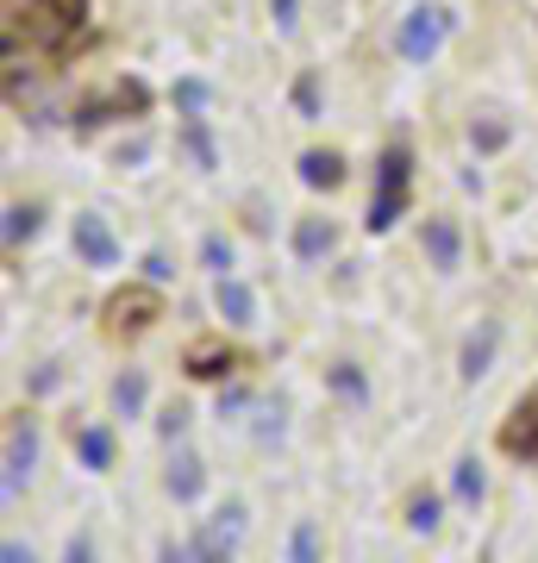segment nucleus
<instances>
[{
  "instance_id": "nucleus-1",
  "label": "nucleus",
  "mask_w": 538,
  "mask_h": 563,
  "mask_svg": "<svg viewBox=\"0 0 538 563\" xmlns=\"http://www.w3.org/2000/svg\"><path fill=\"white\" fill-rule=\"evenodd\" d=\"M69 51L81 38L76 0H7V51Z\"/></svg>"
},
{
  "instance_id": "nucleus-2",
  "label": "nucleus",
  "mask_w": 538,
  "mask_h": 563,
  "mask_svg": "<svg viewBox=\"0 0 538 563\" xmlns=\"http://www.w3.org/2000/svg\"><path fill=\"white\" fill-rule=\"evenodd\" d=\"M407 181H414V151L407 144H388L376 163V201H370V232H388V225L407 213Z\"/></svg>"
},
{
  "instance_id": "nucleus-3",
  "label": "nucleus",
  "mask_w": 538,
  "mask_h": 563,
  "mask_svg": "<svg viewBox=\"0 0 538 563\" xmlns=\"http://www.w3.org/2000/svg\"><path fill=\"white\" fill-rule=\"evenodd\" d=\"M151 320H163L157 288H120V295L107 301V332H144Z\"/></svg>"
},
{
  "instance_id": "nucleus-4",
  "label": "nucleus",
  "mask_w": 538,
  "mask_h": 563,
  "mask_svg": "<svg viewBox=\"0 0 538 563\" xmlns=\"http://www.w3.org/2000/svg\"><path fill=\"white\" fill-rule=\"evenodd\" d=\"M32 463H39V426H32V420L20 413V420L7 426V501H13V495L25 488Z\"/></svg>"
},
{
  "instance_id": "nucleus-5",
  "label": "nucleus",
  "mask_w": 538,
  "mask_h": 563,
  "mask_svg": "<svg viewBox=\"0 0 538 563\" xmlns=\"http://www.w3.org/2000/svg\"><path fill=\"white\" fill-rule=\"evenodd\" d=\"M144 81H113L107 95H95V101H81L76 107V125H100V120H113V113H144Z\"/></svg>"
},
{
  "instance_id": "nucleus-6",
  "label": "nucleus",
  "mask_w": 538,
  "mask_h": 563,
  "mask_svg": "<svg viewBox=\"0 0 538 563\" xmlns=\"http://www.w3.org/2000/svg\"><path fill=\"white\" fill-rule=\"evenodd\" d=\"M182 369H188L195 383H226V376L239 369V351H232L226 339H195L188 357H182Z\"/></svg>"
},
{
  "instance_id": "nucleus-7",
  "label": "nucleus",
  "mask_w": 538,
  "mask_h": 563,
  "mask_svg": "<svg viewBox=\"0 0 538 563\" xmlns=\"http://www.w3.org/2000/svg\"><path fill=\"white\" fill-rule=\"evenodd\" d=\"M76 257L88 263V269H113V263H120V239L107 232L100 213H81L76 220Z\"/></svg>"
},
{
  "instance_id": "nucleus-8",
  "label": "nucleus",
  "mask_w": 538,
  "mask_h": 563,
  "mask_svg": "<svg viewBox=\"0 0 538 563\" xmlns=\"http://www.w3.org/2000/svg\"><path fill=\"white\" fill-rule=\"evenodd\" d=\"M444 13H432V7H419V13H407V25H400V57L407 63H426L432 51H439V38H444Z\"/></svg>"
},
{
  "instance_id": "nucleus-9",
  "label": "nucleus",
  "mask_w": 538,
  "mask_h": 563,
  "mask_svg": "<svg viewBox=\"0 0 538 563\" xmlns=\"http://www.w3.org/2000/svg\"><path fill=\"white\" fill-rule=\"evenodd\" d=\"M501 444H507L514 457H532V463H538V388L514 407V413H507V426H501Z\"/></svg>"
},
{
  "instance_id": "nucleus-10",
  "label": "nucleus",
  "mask_w": 538,
  "mask_h": 563,
  "mask_svg": "<svg viewBox=\"0 0 538 563\" xmlns=\"http://www.w3.org/2000/svg\"><path fill=\"white\" fill-rule=\"evenodd\" d=\"M239 532H244V507L232 501V507L220 514V520H213V526H207V532L195 539V558H207V563H226V551L239 544Z\"/></svg>"
},
{
  "instance_id": "nucleus-11",
  "label": "nucleus",
  "mask_w": 538,
  "mask_h": 563,
  "mask_svg": "<svg viewBox=\"0 0 538 563\" xmlns=\"http://www.w3.org/2000/svg\"><path fill=\"white\" fill-rule=\"evenodd\" d=\"M495 344H501V325L495 320H482L476 332H470V339H463V383H482V376H488V363H495Z\"/></svg>"
},
{
  "instance_id": "nucleus-12",
  "label": "nucleus",
  "mask_w": 538,
  "mask_h": 563,
  "mask_svg": "<svg viewBox=\"0 0 538 563\" xmlns=\"http://www.w3.org/2000/svg\"><path fill=\"white\" fill-rule=\"evenodd\" d=\"M426 257L439 263V269H458L463 239H458V225H451V220H426Z\"/></svg>"
},
{
  "instance_id": "nucleus-13",
  "label": "nucleus",
  "mask_w": 538,
  "mask_h": 563,
  "mask_svg": "<svg viewBox=\"0 0 538 563\" xmlns=\"http://www.w3.org/2000/svg\"><path fill=\"white\" fill-rule=\"evenodd\" d=\"M300 181H307V188H339L344 157L339 151H307V157H300Z\"/></svg>"
},
{
  "instance_id": "nucleus-14",
  "label": "nucleus",
  "mask_w": 538,
  "mask_h": 563,
  "mask_svg": "<svg viewBox=\"0 0 538 563\" xmlns=\"http://www.w3.org/2000/svg\"><path fill=\"white\" fill-rule=\"evenodd\" d=\"M213 301H220V313L232 325H251V313H257V295L244 288V282H232V276H220V288H213Z\"/></svg>"
},
{
  "instance_id": "nucleus-15",
  "label": "nucleus",
  "mask_w": 538,
  "mask_h": 563,
  "mask_svg": "<svg viewBox=\"0 0 538 563\" xmlns=\"http://www.w3.org/2000/svg\"><path fill=\"white\" fill-rule=\"evenodd\" d=\"M332 251V220H300L295 225V257L300 263H319Z\"/></svg>"
},
{
  "instance_id": "nucleus-16",
  "label": "nucleus",
  "mask_w": 538,
  "mask_h": 563,
  "mask_svg": "<svg viewBox=\"0 0 538 563\" xmlns=\"http://www.w3.org/2000/svg\"><path fill=\"white\" fill-rule=\"evenodd\" d=\"M200 488H207V470H200V457L182 451V457L169 463V495H176V501H195Z\"/></svg>"
},
{
  "instance_id": "nucleus-17",
  "label": "nucleus",
  "mask_w": 538,
  "mask_h": 563,
  "mask_svg": "<svg viewBox=\"0 0 538 563\" xmlns=\"http://www.w3.org/2000/svg\"><path fill=\"white\" fill-rule=\"evenodd\" d=\"M76 451H81L88 470H107V463H113V432H107V426H88V432L76 439Z\"/></svg>"
},
{
  "instance_id": "nucleus-18",
  "label": "nucleus",
  "mask_w": 538,
  "mask_h": 563,
  "mask_svg": "<svg viewBox=\"0 0 538 563\" xmlns=\"http://www.w3.org/2000/svg\"><path fill=\"white\" fill-rule=\"evenodd\" d=\"M451 488H458L463 507H476L482 488H488V483H482V463H476V457H458V476H451Z\"/></svg>"
},
{
  "instance_id": "nucleus-19",
  "label": "nucleus",
  "mask_w": 538,
  "mask_h": 563,
  "mask_svg": "<svg viewBox=\"0 0 538 563\" xmlns=\"http://www.w3.org/2000/svg\"><path fill=\"white\" fill-rule=\"evenodd\" d=\"M213 101V88H207V81L200 76H188V81H176V107L182 113H188V120H200V107Z\"/></svg>"
},
{
  "instance_id": "nucleus-20",
  "label": "nucleus",
  "mask_w": 538,
  "mask_h": 563,
  "mask_svg": "<svg viewBox=\"0 0 538 563\" xmlns=\"http://www.w3.org/2000/svg\"><path fill=\"white\" fill-rule=\"evenodd\" d=\"M113 407H120L125 420H132V413H139V407H144V376H139V369H132V376H120V383H113Z\"/></svg>"
},
{
  "instance_id": "nucleus-21",
  "label": "nucleus",
  "mask_w": 538,
  "mask_h": 563,
  "mask_svg": "<svg viewBox=\"0 0 538 563\" xmlns=\"http://www.w3.org/2000/svg\"><path fill=\"white\" fill-rule=\"evenodd\" d=\"M288 563H319V532H314V520L295 526V539H288Z\"/></svg>"
},
{
  "instance_id": "nucleus-22",
  "label": "nucleus",
  "mask_w": 538,
  "mask_h": 563,
  "mask_svg": "<svg viewBox=\"0 0 538 563\" xmlns=\"http://www.w3.org/2000/svg\"><path fill=\"white\" fill-rule=\"evenodd\" d=\"M39 232V207H7V244H25Z\"/></svg>"
},
{
  "instance_id": "nucleus-23",
  "label": "nucleus",
  "mask_w": 538,
  "mask_h": 563,
  "mask_svg": "<svg viewBox=\"0 0 538 563\" xmlns=\"http://www.w3.org/2000/svg\"><path fill=\"white\" fill-rule=\"evenodd\" d=\"M200 263H207L213 276H226V269H232V244H226L220 232H213V239H200Z\"/></svg>"
},
{
  "instance_id": "nucleus-24",
  "label": "nucleus",
  "mask_w": 538,
  "mask_h": 563,
  "mask_svg": "<svg viewBox=\"0 0 538 563\" xmlns=\"http://www.w3.org/2000/svg\"><path fill=\"white\" fill-rule=\"evenodd\" d=\"M407 526H414V532H432V526H439V495H419V501L407 507Z\"/></svg>"
},
{
  "instance_id": "nucleus-25",
  "label": "nucleus",
  "mask_w": 538,
  "mask_h": 563,
  "mask_svg": "<svg viewBox=\"0 0 538 563\" xmlns=\"http://www.w3.org/2000/svg\"><path fill=\"white\" fill-rule=\"evenodd\" d=\"M188 151H195L200 169H213V139H207V120H188Z\"/></svg>"
},
{
  "instance_id": "nucleus-26",
  "label": "nucleus",
  "mask_w": 538,
  "mask_h": 563,
  "mask_svg": "<svg viewBox=\"0 0 538 563\" xmlns=\"http://www.w3.org/2000/svg\"><path fill=\"white\" fill-rule=\"evenodd\" d=\"M295 107H300V120H319V81L314 76L295 81Z\"/></svg>"
},
{
  "instance_id": "nucleus-27",
  "label": "nucleus",
  "mask_w": 538,
  "mask_h": 563,
  "mask_svg": "<svg viewBox=\"0 0 538 563\" xmlns=\"http://www.w3.org/2000/svg\"><path fill=\"white\" fill-rule=\"evenodd\" d=\"M332 388H339V395H351V401H363V376H358V363H339V369H332Z\"/></svg>"
},
{
  "instance_id": "nucleus-28",
  "label": "nucleus",
  "mask_w": 538,
  "mask_h": 563,
  "mask_svg": "<svg viewBox=\"0 0 538 563\" xmlns=\"http://www.w3.org/2000/svg\"><path fill=\"white\" fill-rule=\"evenodd\" d=\"M182 432H188V413H182V407H169V413H163V439H182Z\"/></svg>"
},
{
  "instance_id": "nucleus-29",
  "label": "nucleus",
  "mask_w": 538,
  "mask_h": 563,
  "mask_svg": "<svg viewBox=\"0 0 538 563\" xmlns=\"http://www.w3.org/2000/svg\"><path fill=\"white\" fill-rule=\"evenodd\" d=\"M270 13H276V25L288 32V25H295V13H300V0H270Z\"/></svg>"
},
{
  "instance_id": "nucleus-30",
  "label": "nucleus",
  "mask_w": 538,
  "mask_h": 563,
  "mask_svg": "<svg viewBox=\"0 0 538 563\" xmlns=\"http://www.w3.org/2000/svg\"><path fill=\"white\" fill-rule=\"evenodd\" d=\"M144 276H151V282H169L176 269H169V257H144Z\"/></svg>"
},
{
  "instance_id": "nucleus-31",
  "label": "nucleus",
  "mask_w": 538,
  "mask_h": 563,
  "mask_svg": "<svg viewBox=\"0 0 538 563\" xmlns=\"http://www.w3.org/2000/svg\"><path fill=\"white\" fill-rule=\"evenodd\" d=\"M163 563H195V544H163Z\"/></svg>"
},
{
  "instance_id": "nucleus-32",
  "label": "nucleus",
  "mask_w": 538,
  "mask_h": 563,
  "mask_svg": "<svg viewBox=\"0 0 538 563\" xmlns=\"http://www.w3.org/2000/svg\"><path fill=\"white\" fill-rule=\"evenodd\" d=\"M63 563H95V551H88V539H76L69 551H63Z\"/></svg>"
},
{
  "instance_id": "nucleus-33",
  "label": "nucleus",
  "mask_w": 538,
  "mask_h": 563,
  "mask_svg": "<svg viewBox=\"0 0 538 563\" xmlns=\"http://www.w3.org/2000/svg\"><path fill=\"white\" fill-rule=\"evenodd\" d=\"M0 558H7V563H32V551H25V544H13V539H7V551H0Z\"/></svg>"
}]
</instances>
